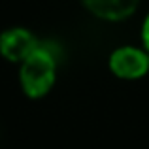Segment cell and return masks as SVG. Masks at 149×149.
I'll return each instance as SVG.
<instances>
[{
	"label": "cell",
	"instance_id": "2",
	"mask_svg": "<svg viewBox=\"0 0 149 149\" xmlns=\"http://www.w3.org/2000/svg\"><path fill=\"white\" fill-rule=\"evenodd\" d=\"M108 68L115 77L125 81L142 79L149 74V53L138 45H123L111 51Z\"/></svg>",
	"mask_w": 149,
	"mask_h": 149
},
{
	"label": "cell",
	"instance_id": "5",
	"mask_svg": "<svg viewBox=\"0 0 149 149\" xmlns=\"http://www.w3.org/2000/svg\"><path fill=\"white\" fill-rule=\"evenodd\" d=\"M140 38H142V47L149 53V13L146 15V19H143V23H142Z\"/></svg>",
	"mask_w": 149,
	"mask_h": 149
},
{
	"label": "cell",
	"instance_id": "1",
	"mask_svg": "<svg viewBox=\"0 0 149 149\" xmlns=\"http://www.w3.org/2000/svg\"><path fill=\"white\" fill-rule=\"evenodd\" d=\"M58 51L55 44L40 42L38 49L19 64V85L29 98L38 100L49 95L57 81Z\"/></svg>",
	"mask_w": 149,
	"mask_h": 149
},
{
	"label": "cell",
	"instance_id": "4",
	"mask_svg": "<svg viewBox=\"0 0 149 149\" xmlns=\"http://www.w3.org/2000/svg\"><path fill=\"white\" fill-rule=\"evenodd\" d=\"M81 2L89 13L109 23L128 19L140 6V0H81Z\"/></svg>",
	"mask_w": 149,
	"mask_h": 149
},
{
	"label": "cell",
	"instance_id": "3",
	"mask_svg": "<svg viewBox=\"0 0 149 149\" xmlns=\"http://www.w3.org/2000/svg\"><path fill=\"white\" fill-rule=\"evenodd\" d=\"M40 45V40L25 26H10L0 32V57L8 62L21 64Z\"/></svg>",
	"mask_w": 149,
	"mask_h": 149
}]
</instances>
